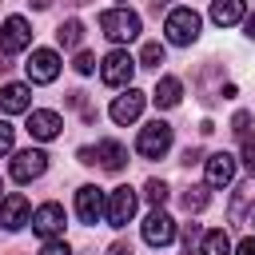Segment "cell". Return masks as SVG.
Here are the masks:
<instances>
[{
    "label": "cell",
    "mask_w": 255,
    "mask_h": 255,
    "mask_svg": "<svg viewBox=\"0 0 255 255\" xmlns=\"http://www.w3.org/2000/svg\"><path fill=\"white\" fill-rule=\"evenodd\" d=\"M100 32L116 44H131L139 36V16L131 8H108V12H100Z\"/></svg>",
    "instance_id": "6da1fadb"
},
{
    "label": "cell",
    "mask_w": 255,
    "mask_h": 255,
    "mask_svg": "<svg viewBox=\"0 0 255 255\" xmlns=\"http://www.w3.org/2000/svg\"><path fill=\"white\" fill-rule=\"evenodd\" d=\"M199 12L195 8H171L167 12V20H163V32H167V40L171 44H179V48H187V44H195L199 40Z\"/></svg>",
    "instance_id": "7a4b0ae2"
},
{
    "label": "cell",
    "mask_w": 255,
    "mask_h": 255,
    "mask_svg": "<svg viewBox=\"0 0 255 255\" xmlns=\"http://www.w3.org/2000/svg\"><path fill=\"white\" fill-rule=\"evenodd\" d=\"M135 151H139L143 159H163V155L171 151V128H167L163 120L143 124V128H139V139H135Z\"/></svg>",
    "instance_id": "3957f363"
},
{
    "label": "cell",
    "mask_w": 255,
    "mask_h": 255,
    "mask_svg": "<svg viewBox=\"0 0 255 255\" xmlns=\"http://www.w3.org/2000/svg\"><path fill=\"white\" fill-rule=\"evenodd\" d=\"M135 60L124 52V48H116V52H108L104 56V64H100V76H104V84L108 88H131V76H135Z\"/></svg>",
    "instance_id": "277c9868"
},
{
    "label": "cell",
    "mask_w": 255,
    "mask_h": 255,
    "mask_svg": "<svg viewBox=\"0 0 255 255\" xmlns=\"http://www.w3.org/2000/svg\"><path fill=\"white\" fill-rule=\"evenodd\" d=\"M135 203H139V195L124 183V187H112L108 191V223L112 227H128L131 223V215H135Z\"/></svg>",
    "instance_id": "5b68a950"
},
{
    "label": "cell",
    "mask_w": 255,
    "mask_h": 255,
    "mask_svg": "<svg viewBox=\"0 0 255 255\" xmlns=\"http://www.w3.org/2000/svg\"><path fill=\"white\" fill-rule=\"evenodd\" d=\"M44 171H48V155H44L40 147L16 151V159H12V179H16V183H32V179H40Z\"/></svg>",
    "instance_id": "8992f818"
},
{
    "label": "cell",
    "mask_w": 255,
    "mask_h": 255,
    "mask_svg": "<svg viewBox=\"0 0 255 255\" xmlns=\"http://www.w3.org/2000/svg\"><path fill=\"white\" fill-rule=\"evenodd\" d=\"M24 72H28V80H32V84H52V80L60 76V56H56L52 48H36V52L28 56Z\"/></svg>",
    "instance_id": "52a82bcc"
},
{
    "label": "cell",
    "mask_w": 255,
    "mask_h": 255,
    "mask_svg": "<svg viewBox=\"0 0 255 255\" xmlns=\"http://www.w3.org/2000/svg\"><path fill=\"white\" fill-rule=\"evenodd\" d=\"M28 44H32V28H28V20H24V16H8V20L0 24V52L12 56V52H24Z\"/></svg>",
    "instance_id": "ba28073f"
},
{
    "label": "cell",
    "mask_w": 255,
    "mask_h": 255,
    "mask_svg": "<svg viewBox=\"0 0 255 255\" xmlns=\"http://www.w3.org/2000/svg\"><path fill=\"white\" fill-rule=\"evenodd\" d=\"M76 215L80 223H100V215H108V203H104V191L96 183H84L76 191Z\"/></svg>",
    "instance_id": "9c48e42d"
},
{
    "label": "cell",
    "mask_w": 255,
    "mask_h": 255,
    "mask_svg": "<svg viewBox=\"0 0 255 255\" xmlns=\"http://www.w3.org/2000/svg\"><path fill=\"white\" fill-rule=\"evenodd\" d=\"M175 239V219L163 211V207H155L147 219H143V243H151V247H167Z\"/></svg>",
    "instance_id": "30bf717a"
},
{
    "label": "cell",
    "mask_w": 255,
    "mask_h": 255,
    "mask_svg": "<svg viewBox=\"0 0 255 255\" xmlns=\"http://www.w3.org/2000/svg\"><path fill=\"white\" fill-rule=\"evenodd\" d=\"M32 231L44 235V239H56V235L64 231V207H60V203L36 207V211H32Z\"/></svg>",
    "instance_id": "8fae6325"
},
{
    "label": "cell",
    "mask_w": 255,
    "mask_h": 255,
    "mask_svg": "<svg viewBox=\"0 0 255 255\" xmlns=\"http://www.w3.org/2000/svg\"><path fill=\"white\" fill-rule=\"evenodd\" d=\"M60 128H64V120L56 116V112H48V108H36V112H28V135L32 139H56L60 135Z\"/></svg>",
    "instance_id": "7c38bea8"
},
{
    "label": "cell",
    "mask_w": 255,
    "mask_h": 255,
    "mask_svg": "<svg viewBox=\"0 0 255 255\" xmlns=\"http://www.w3.org/2000/svg\"><path fill=\"white\" fill-rule=\"evenodd\" d=\"M28 215H32V207H28V199H24L20 191H12V195L0 203V227H4V231H20V227L28 223Z\"/></svg>",
    "instance_id": "4fadbf2b"
},
{
    "label": "cell",
    "mask_w": 255,
    "mask_h": 255,
    "mask_svg": "<svg viewBox=\"0 0 255 255\" xmlns=\"http://www.w3.org/2000/svg\"><path fill=\"white\" fill-rule=\"evenodd\" d=\"M139 112H143V92H135V88H128L124 96L112 100V120L116 124H135Z\"/></svg>",
    "instance_id": "5bb4252c"
},
{
    "label": "cell",
    "mask_w": 255,
    "mask_h": 255,
    "mask_svg": "<svg viewBox=\"0 0 255 255\" xmlns=\"http://www.w3.org/2000/svg\"><path fill=\"white\" fill-rule=\"evenodd\" d=\"M203 163H207V187H227L235 179V159L227 151H211Z\"/></svg>",
    "instance_id": "9a60e30c"
},
{
    "label": "cell",
    "mask_w": 255,
    "mask_h": 255,
    "mask_svg": "<svg viewBox=\"0 0 255 255\" xmlns=\"http://www.w3.org/2000/svg\"><path fill=\"white\" fill-rule=\"evenodd\" d=\"M0 108L4 112H32V92H28V84H4L0 88Z\"/></svg>",
    "instance_id": "2e32d148"
},
{
    "label": "cell",
    "mask_w": 255,
    "mask_h": 255,
    "mask_svg": "<svg viewBox=\"0 0 255 255\" xmlns=\"http://www.w3.org/2000/svg\"><path fill=\"white\" fill-rule=\"evenodd\" d=\"M96 159H100V167H104V171H124L128 151H124V143H120V139H100V143H96Z\"/></svg>",
    "instance_id": "e0dca14e"
},
{
    "label": "cell",
    "mask_w": 255,
    "mask_h": 255,
    "mask_svg": "<svg viewBox=\"0 0 255 255\" xmlns=\"http://www.w3.org/2000/svg\"><path fill=\"white\" fill-rule=\"evenodd\" d=\"M255 203V175L251 179H243L239 187H235V199H231V207H227V215H231V223H243L247 219V207Z\"/></svg>",
    "instance_id": "ac0fdd59"
},
{
    "label": "cell",
    "mask_w": 255,
    "mask_h": 255,
    "mask_svg": "<svg viewBox=\"0 0 255 255\" xmlns=\"http://www.w3.org/2000/svg\"><path fill=\"white\" fill-rule=\"evenodd\" d=\"M243 12H247V4H243V0H211V20H215L219 28L239 24V20H243Z\"/></svg>",
    "instance_id": "d6986e66"
},
{
    "label": "cell",
    "mask_w": 255,
    "mask_h": 255,
    "mask_svg": "<svg viewBox=\"0 0 255 255\" xmlns=\"http://www.w3.org/2000/svg\"><path fill=\"white\" fill-rule=\"evenodd\" d=\"M179 96H183V84H179L175 76H159V84H155V92H151L155 108H175Z\"/></svg>",
    "instance_id": "ffe728a7"
},
{
    "label": "cell",
    "mask_w": 255,
    "mask_h": 255,
    "mask_svg": "<svg viewBox=\"0 0 255 255\" xmlns=\"http://www.w3.org/2000/svg\"><path fill=\"white\" fill-rule=\"evenodd\" d=\"M199 255H231V239H227V231H223V227L203 231V239H199Z\"/></svg>",
    "instance_id": "44dd1931"
},
{
    "label": "cell",
    "mask_w": 255,
    "mask_h": 255,
    "mask_svg": "<svg viewBox=\"0 0 255 255\" xmlns=\"http://www.w3.org/2000/svg\"><path fill=\"white\" fill-rule=\"evenodd\" d=\"M56 40H60V48H76V44L84 40V24H80V20H64V24L56 28Z\"/></svg>",
    "instance_id": "7402d4cb"
},
{
    "label": "cell",
    "mask_w": 255,
    "mask_h": 255,
    "mask_svg": "<svg viewBox=\"0 0 255 255\" xmlns=\"http://www.w3.org/2000/svg\"><path fill=\"white\" fill-rule=\"evenodd\" d=\"M163 64V44L159 40H147L143 52H139V68H159Z\"/></svg>",
    "instance_id": "603a6c76"
},
{
    "label": "cell",
    "mask_w": 255,
    "mask_h": 255,
    "mask_svg": "<svg viewBox=\"0 0 255 255\" xmlns=\"http://www.w3.org/2000/svg\"><path fill=\"white\" fill-rule=\"evenodd\" d=\"M143 195H147V203H151V207H163L171 191H167V183H163V179H147V187H143Z\"/></svg>",
    "instance_id": "cb8c5ba5"
},
{
    "label": "cell",
    "mask_w": 255,
    "mask_h": 255,
    "mask_svg": "<svg viewBox=\"0 0 255 255\" xmlns=\"http://www.w3.org/2000/svg\"><path fill=\"white\" fill-rule=\"evenodd\" d=\"M207 207V187H187L183 191V211L191 215V211H203Z\"/></svg>",
    "instance_id": "d4e9b609"
},
{
    "label": "cell",
    "mask_w": 255,
    "mask_h": 255,
    "mask_svg": "<svg viewBox=\"0 0 255 255\" xmlns=\"http://www.w3.org/2000/svg\"><path fill=\"white\" fill-rule=\"evenodd\" d=\"M231 131H235L239 139H251V112H235V120H231Z\"/></svg>",
    "instance_id": "484cf974"
},
{
    "label": "cell",
    "mask_w": 255,
    "mask_h": 255,
    "mask_svg": "<svg viewBox=\"0 0 255 255\" xmlns=\"http://www.w3.org/2000/svg\"><path fill=\"white\" fill-rule=\"evenodd\" d=\"M72 68H76L80 76H92V72H96V56H92V52H76V64H72Z\"/></svg>",
    "instance_id": "4316f807"
},
{
    "label": "cell",
    "mask_w": 255,
    "mask_h": 255,
    "mask_svg": "<svg viewBox=\"0 0 255 255\" xmlns=\"http://www.w3.org/2000/svg\"><path fill=\"white\" fill-rule=\"evenodd\" d=\"M12 139H16L12 124H4V120H0V155H8V151H12Z\"/></svg>",
    "instance_id": "83f0119b"
},
{
    "label": "cell",
    "mask_w": 255,
    "mask_h": 255,
    "mask_svg": "<svg viewBox=\"0 0 255 255\" xmlns=\"http://www.w3.org/2000/svg\"><path fill=\"white\" fill-rule=\"evenodd\" d=\"M40 255H72V247H68L64 239H48V243L40 247Z\"/></svg>",
    "instance_id": "f1b7e54d"
},
{
    "label": "cell",
    "mask_w": 255,
    "mask_h": 255,
    "mask_svg": "<svg viewBox=\"0 0 255 255\" xmlns=\"http://www.w3.org/2000/svg\"><path fill=\"white\" fill-rule=\"evenodd\" d=\"M243 163H247V171L255 175V139H243Z\"/></svg>",
    "instance_id": "f546056e"
},
{
    "label": "cell",
    "mask_w": 255,
    "mask_h": 255,
    "mask_svg": "<svg viewBox=\"0 0 255 255\" xmlns=\"http://www.w3.org/2000/svg\"><path fill=\"white\" fill-rule=\"evenodd\" d=\"M235 255H255V235H247V239L235 247Z\"/></svg>",
    "instance_id": "4dcf8cb0"
},
{
    "label": "cell",
    "mask_w": 255,
    "mask_h": 255,
    "mask_svg": "<svg viewBox=\"0 0 255 255\" xmlns=\"http://www.w3.org/2000/svg\"><path fill=\"white\" fill-rule=\"evenodd\" d=\"M108 255H135V251H131V243H124V239H120V243H112V247H108Z\"/></svg>",
    "instance_id": "1f68e13d"
},
{
    "label": "cell",
    "mask_w": 255,
    "mask_h": 255,
    "mask_svg": "<svg viewBox=\"0 0 255 255\" xmlns=\"http://www.w3.org/2000/svg\"><path fill=\"white\" fill-rule=\"evenodd\" d=\"M199 155H203V151H199V147H187V151H183V163H187V167H191V163H199Z\"/></svg>",
    "instance_id": "d6a6232c"
},
{
    "label": "cell",
    "mask_w": 255,
    "mask_h": 255,
    "mask_svg": "<svg viewBox=\"0 0 255 255\" xmlns=\"http://www.w3.org/2000/svg\"><path fill=\"white\" fill-rule=\"evenodd\" d=\"M80 163H96V147H80Z\"/></svg>",
    "instance_id": "836d02e7"
},
{
    "label": "cell",
    "mask_w": 255,
    "mask_h": 255,
    "mask_svg": "<svg viewBox=\"0 0 255 255\" xmlns=\"http://www.w3.org/2000/svg\"><path fill=\"white\" fill-rule=\"evenodd\" d=\"M247 36H251V40H255V12H251V16H247Z\"/></svg>",
    "instance_id": "e575fe53"
},
{
    "label": "cell",
    "mask_w": 255,
    "mask_h": 255,
    "mask_svg": "<svg viewBox=\"0 0 255 255\" xmlns=\"http://www.w3.org/2000/svg\"><path fill=\"white\" fill-rule=\"evenodd\" d=\"M28 4H32V8H48L52 0H28Z\"/></svg>",
    "instance_id": "d590c367"
},
{
    "label": "cell",
    "mask_w": 255,
    "mask_h": 255,
    "mask_svg": "<svg viewBox=\"0 0 255 255\" xmlns=\"http://www.w3.org/2000/svg\"><path fill=\"white\" fill-rule=\"evenodd\" d=\"M64 4H72V8H80V4H88V0H64Z\"/></svg>",
    "instance_id": "8d00e7d4"
},
{
    "label": "cell",
    "mask_w": 255,
    "mask_h": 255,
    "mask_svg": "<svg viewBox=\"0 0 255 255\" xmlns=\"http://www.w3.org/2000/svg\"><path fill=\"white\" fill-rule=\"evenodd\" d=\"M159 4H167V0H155V8H159Z\"/></svg>",
    "instance_id": "74e56055"
}]
</instances>
